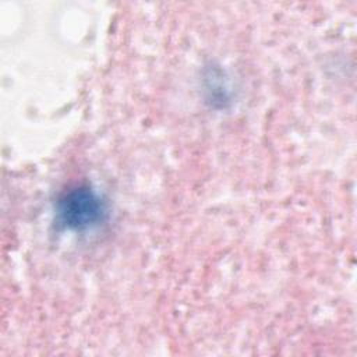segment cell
<instances>
[{"label":"cell","instance_id":"cell-1","mask_svg":"<svg viewBox=\"0 0 357 357\" xmlns=\"http://www.w3.org/2000/svg\"><path fill=\"white\" fill-rule=\"evenodd\" d=\"M106 213L105 202L99 194L86 185H79L64 192L57 202L59 222L74 231L98 226Z\"/></svg>","mask_w":357,"mask_h":357}]
</instances>
